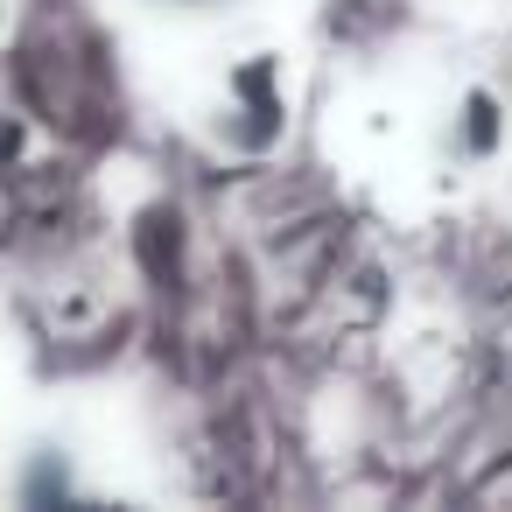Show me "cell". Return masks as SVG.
I'll return each instance as SVG.
<instances>
[{"label": "cell", "mask_w": 512, "mask_h": 512, "mask_svg": "<svg viewBox=\"0 0 512 512\" xmlns=\"http://www.w3.org/2000/svg\"><path fill=\"white\" fill-rule=\"evenodd\" d=\"M351 134L365 148L358 176L386 190L400 211H456L477 197L505 148V106L491 85L442 57L386 64L351 99Z\"/></svg>", "instance_id": "cell-2"}, {"label": "cell", "mask_w": 512, "mask_h": 512, "mask_svg": "<svg viewBox=\"0 0 512 512\" xmlns=\"http://www.w3.org/2000/svg\"><path fill=\"white\" fill-rule=\"evenodd\" d=\"M106 15L134 71L155 78L183 127L246 141L288 113V36L274 22V0H106Z\"/></svg>", "instance_id": "cell-1"}]
</instances>
